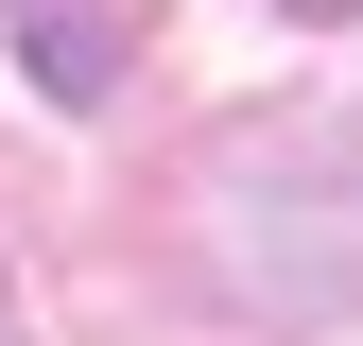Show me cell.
Here are the masks:
<instances>
[{
  "label": "cell",
  "mask_w": 363,
  "mask_h": 346,
  "mask_svg": "<svg viewBox=\"0 0 363 346\" xmlns=\"http://www.w3.org/2000/svg\"><path fill=\"white\" fill-rule=\"evenodd\" d=\"M277 18H363V0H277Z\"/></svg>",
  "instance_id": "7a4b0ae2"
},
{
  "label": "cell",
  "mask_w": 363,
  "mask_h": 346,
  "mask_svg": "<svg viewBox=\"0 0 363 346\" xmlns=\"http://www.w3.org/2000/svg\"><path fill=\"white\" fill-rule=\"evenodd\" d=\"M18 35H35V69H52V104H104L121 52H139V0H18Z\"/></svg>",
  "instance_id": "6da1fadb"
}]
</instances>
